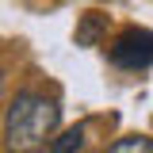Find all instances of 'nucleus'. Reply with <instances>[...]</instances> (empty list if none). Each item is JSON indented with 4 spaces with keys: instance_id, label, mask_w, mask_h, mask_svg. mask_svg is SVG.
Listing matches in <instances>:
<instances>
[{
    "instance_id": "1",
    "label": "nucleus",
    "mask_w": 153,
    "mask_h": 153,
    "mask_svg": "<svg viewBox=\"0 0 153 153\" xmlns=\"http://www.w3.org/2000/svg\"><path fill=\"white\" fill-rule=\"evenodd\" d=\"M61 107L46 92H19L4 119V149L8 153H42L54 142Z\"/></svg>"
},
{
    "instance_id": "2",
    "label": "nucleus",
    "mask_w": 153,
    "mask_h": 153,
    "mask_svg": "<svg viewBox=\"0 0 153 153\" xmlns=\"http://www.w3.org/2000/svg\"><path fill=\"white\" fill-rule=\"evenodd\" d=\"M111 61L119 69H146V65H153V35L138 31V27L123 31L111 46Z\"/></svg>"
},
{
    "instance_id": "3",
    "label": "nucleus",
    "mask_w": 153,
    "mask_h": 153,
    "mask_svg": "<svg viewBox=\"0 0 153 153\" xmlns=\"http://www.w3.org/2000/svg\"><path fill=\"white\" fill-rule=\"evenodd\" d=\"M107 153H153V138H146V134H130V138H119Z\"/></svg>"
},
{
    "instance_id": "4",
    "label": "nucleus",
    "mask_w": 153,
    "mask_h": 153,
    "mask_svg": "<svg viewBox=\"0 0 153 153\" xmlns=\"http://www.w3.org/2000/svg\"><path fill=\"white\" fill-rule=\"evenodd\" d=\"M80 142H84V130L73 126V130H65L61 138H54V153H76V149H80Z\"/></svg>"
},
{
    "instance_id": "5",
    "label": "nucleus",
    "mask_w": 153,
    "mask_h": 153,
    "mask_svg": "<svg viewBox=\"0 0 153 153\" xmlns=\"http://www.w3.org/2000/svg\"><path fill=\"white\" fill-rule=\"evenodd\" d=\"M0 88H4V73H0Z\"/></svg>"
}]
</instances>
